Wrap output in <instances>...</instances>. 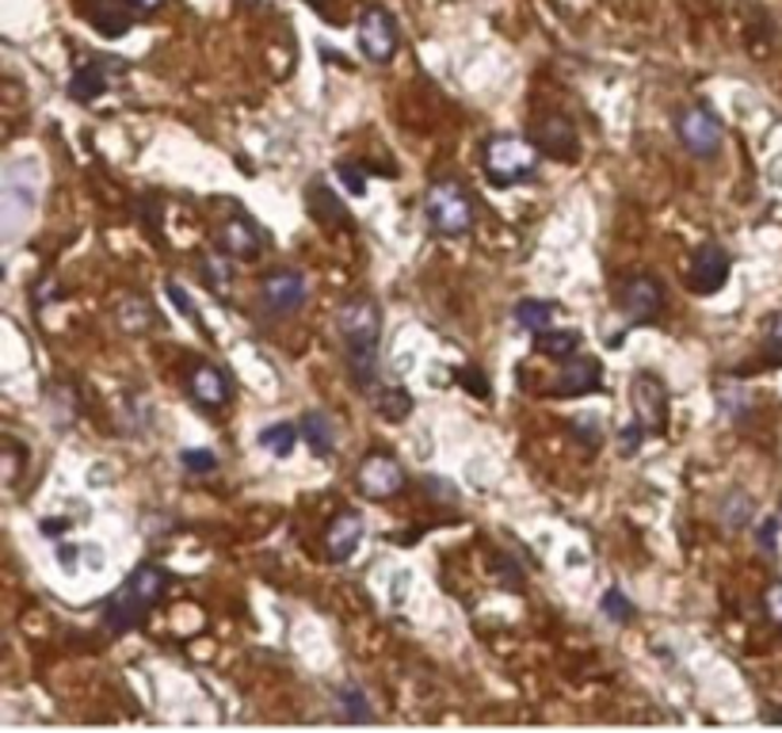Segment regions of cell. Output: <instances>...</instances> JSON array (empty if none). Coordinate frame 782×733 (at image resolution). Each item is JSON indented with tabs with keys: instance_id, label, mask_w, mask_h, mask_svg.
Instances as JSON below:
<instances>
[{
	"instance_id": "obj_11",
	"label": "cell",
	"mask_w": 782,
	"mask_h": 733,
	"mask_svg": "<svg viewBox=\"0 0 782 733\" xmlns=\"http://www.w3.org/2000/svg\"><path fill=\"white\" fill-rule=\"evenodd\" d=\"M218 245H222V253L233 256V261H256L264 248L256 226L248 219H240V214H233V219H226L218 226Z\"/></svg>"
},
{
	"instance_id": "obj_24",
	"label": "cell",
	"mask_w": 782,
	"mask_h": 733,
	"mask_svg": "<svg viewBox=\"0 0 782 733\" xmlns=\"http://www.w3.org/2000/svg\"><path fill=\"white\" fill-rule=\"evenodd\" d=\"M374 405H378V413L386 416V421H405V416L413 413V394L405 386H389V390H378V397H374Z\"/></svg>"
},
{
	"instance_id": "obj_12",
	"label": "cell",
	"mask_w": 782,
	"mask_h": 733,
	"mask_svg": "<svg viewBox=\"0 0 782 733\" xmlns=\"http://www.w3.org/2000/svg\"><path fill=\"white\" fill-rule=\"evenodd\" d=\"M599 379H603V366H599L592 355H585V360H569L561 366V374H557L554 382V394L557 397H585L599 390Z\"/></svg>"
},
{
	"instance_id": "obj_13",
	"label": "cell",
	"mask_w": 782,
	"mask_h": 733,
	"mask_svg": "<svg viewBox=\"0 0 782 733\" xmlns=\"http://www.w3.org/2000/svg\"><path fill=\"white\" fill-rule=\"evenodd\" d=\"M538 146L546 149V153H554L557 161H577L580 153V138H577V127H572L565 115H550V119L538 123Z\"/></svg>"
},
{
	"instance_id": "obj_38",
	"label": "cell",
	"mask_w": 782,
	"mask_h": 733,
	"mask_svg": "<svg viewBox=\"0 0 782 733\" xmlns=\"http://www.w3.org/2000/svg\"><path fill=\"white\" fill-rule=\"evenodd\" d=\"M57 562H62V570H77V546L57 543Z\"/></svg>"
},
{
	"instance_id": "obj_41",
	"label": "cell",
	"mask_w": 782,
	"mask_h": 733,
	"mask_svg": "<svg viewBox=\"0 0 782 733\" xmlns=\"http://www.w3.org/2000/svg\"><path fill=\"white\" fill-rule=\"evenodd\" d=\"M310 4H318V8H321V4H324V0H310Z\"/></svg>"
},
{
	"instance_id": "obj_26",
	"label": "cell",
	"mask_w": 782,
	"mask_h": 733,
	"mask_svg": "<svg viewBox=\"0 0 782 733\" xmlns=\"http://www.w3.org/2000/svg\"><path fill=\"white\" fill-rule=\"evenodd\" d=\"M336 699H340V711H344L347 722H371V719H374L367 695H363V691L355 688V684H344V688H340Z\"/></svg>"
},
{
	"instance_id": "obj_14",
	"label": "cell",
	"mask_w": 782,
	"mask_h": 733,
	"mask_svg": "<svg viewBox=\"0 0 782 733\" xmlns=\"http://www.w3.org/2000/svg\"><path fill=\"white\" fill-rule=\"evenodd\" d=\"M360 543H363V520L355 512H340L329 523V531H324V546H329L332 562H347L360 550Z\"/></svg>"
},
{
	"instance_id": "obj_17",
	"label": "cell",
	"mask_w": 782,
	"mask_h": 733,
	"mask_svg": "<svg viewBox=\"0 0 782 733\" xmlns=\"http://www.w3.org/2000/svg\"><path fill=\"white\" fill-rule=\"evenodd\" d=\"M298 428H302V439L306 444H310V452L313 455H332L336 452V424H332V416L329 413H321V410H310L302 416V424H298Z\"/></svg>"
},
{
	"instance_id": "obj_9",
	"label": "cell",
	"mask_w": 782,
	"mask_h": 733,
	"mask_svg": "<svg viewBox=\"0 0 782 733\" xmlns=\"http://www.w3.org/2000/svg\"><path fill=\"white\" fill-rule=\"evenodd\" d=\"M355 478H360V493L371 497V501H386V497L401 493V486H405L401 463H397L394 455H386V452H374V455L363 458V466H360Z\"/></svg>"
},
{
	"instance_id": "obj_8",
	"label": "cell",
	"mask_w": 782,
	"mask_h": 733,
	"mask_svg": "<svg viewBox=\"0 0 782 733\" xmlns=\"http://www.w3.org/2000/svg\"><path fill=\"white\" fill-rule=\"evenodd\" d=\"M619 306L634 325H649L661 318L664 310V287L653 279V275H630L619 290Z\"/></svg>"
},
{
	"instance_id": "obj_23",
	"label": "cell",
	"mask_w": 782,
	"mask_h": 733,
	"mask_svg": "<svg viewBox=\"0 0 782 733\" xmlns=\"http://www.w3.org/2000/svg\"><path fill=\"white\" fill-rule=\"evenodd\" d=\"M718 520H721V528L740 531L748 520H752V497L740 493V489L726 493V501H721V508H718Z\"/></svg>"
},
{
	"instance_id": "obj_29",
	"label": "cell",
	"mask_w": 782,
	"mask_h": 733,
	"mask_svg": "<svg viewBox=\"0 0 782 733\" xmlns=\"http://www.w3.org/2000/svg\"><path fill=\"white\" fill-rule=\"evenodd\" d=\"M180 466L191 474H214L218 470V455L206 452V447H188V452H180Z\"/></svg>"
},
{
	"instance_id": "obj_36",
	"label": "cell",
	"mask_w": 782,
	"mask_h": 733,
	"mask_svg": "<svg viewBox=\"0 0 782 733\" xmlns=\"http://www.w3.org/2000/svg\"><path fill=\"white\" fill-rule=\"evenodd\" d=\"M775 531H779V520H763V528H760V546L768 550V554H775Z\"/></svg>"
},
{
	"instance_id": "obj_27",
	"label": "cell",
	"mask_w": 782,
	"mask_h": 733,
	"mask_svg": "<svg viewBox=\"0 0 782 733\" xmlns=\"http://www.w3.org/2000/svg\"><path fill=\"white\" fill-rule=\"evenodd\" d=\"M93 23L99 31H104L107 39H119L130 31V15L122 12V8H96L93 12Z\"/></svg>"
},
{
	"instance_id": "obj_6",
	"label": "cell",
	"mask_w": 782,
	"mask_h": 733,
	"mask_svg": "<svg viewBox=\"0 0 782 733\" xmlns=\"http://www.w3.org/2000/svg\"><path fill=\"white\" fill-rule=\"evenodd\" d=\"M676 135L687 146V153L706 157V161L718 157L721 141H726V135H721V123L714 119V111H706V107H684L679 119H676Z\"/></svg>"
},
{
	"instance_id": "obj_32",
	"label": "cell",
	"mask_w": 782,
	"mask_h": 733,
	"mask_svg": "<svg viewBox=\"0 0 782 733\" xmlns=\"http://www.w3.org/2000/svg\"><path fill=\"white\" fill-rule=\"evenodd\" d=\"M645 432H649V428H645V424H642V421L626 424V428H622V432H619L622 455H626V458H630V455H638V447H642V444H645Z\"/></svg>"
},
{
	"instance_id": "obj_5",
	"label": "cell",
	"mask_w": 782,
	"mask_h": 733,
	"mask_svg": "<svg viewBox=\"0 0 782 733\" xmlns=\"http://www.w3.org/2000/svg\"><path fill=\"white\" fill-rule=\"evenodd\" d=\"M397 46H401V31H397L394 15H389L382 4L363 8V15H360V50L367 54V62L386 65L389 57L397 54Z\"/></svg>"
},
{
	"instance_id": "obj_3",
	"label": "cell",
	"mask_w": 782,
	"mask_h": 733,
	"mask_svg": "<svg viewBox=\"0 0 782 733\" xmlns=\"http://www.w3.org/2000/svg\"><path fill=\"white\" fill-rule=\"evenodd\" d=\"M538 169V149L531 146L527 138L515 135H496L489 138L485 146V177L496 183V188H512V183L535 177Z\"/></svg>"
},
{
	"instance_id": "obj_18",
	"label": "cell",
	"mask_w": 782,
	"mask_h": 733,
	"mask_svg": "<svg viewBox=\"0 0 782 733\" xmlns=\"http://www.w3.org/2000/svg\"><path fill=\"white\" fill-rule=\"evenodd\" d=\"M512 318L519 329H527V332H546V329H554V318H557V306L554 302H546V298H519V302L512 306Z\"/></svg>"
},
{
	"instance_id": "obj_21",
	"label": "cell",
	"mask_w": 782,
	"mask_h": 733,
	"mask_svg": "<svg viewBox=\"0 0 782 733\" xmlns=\"http://www.w3.org/2000/svg\"><path fill=\"white\" fill-rule=\"evenodd\" d=\"M107 92V77L99 65H81L77 73H73L69 81V96L77 99V104H93L96 96H104Z\"/></svg>"
},
{
	"instance_id": "obj_40",
	"label": "cell",
	"mask_w": 782,
	"mask_h": 733,
	"mask_svg": "<svg viewBox=\"0 0 782 733\" xmlns=\"http://www.w3.org/2000/svg\"><path fill=\"white\" fill-rule=\"evenodd\" d=\"M43 531H46V535H57V523H50V520H46V523H43ZM62 531H69V523H65V520H62Z\"/></svg>"
},
{
	"instance_id": "obj_22",
	"label": "cell",
	"mask_w": 782,
	"mask_h": 733,
	"mask_svg": "<svg viewBox=\"0 0 782 733\" xmlns=\"http://www.w3.org/2000/svg\"><path fill=\"white\" fill-rule=\"evenodd\" d=\"M127 588L146 607H153L157 599L164 596V570H157V565H141V570H135V577L127 581Z\"/></svg>"
},
{
	"instance_id": "obj_31",
	"label": "cell",
	"mask_w": 782,
	"mask_h": 733,
	"mask_svg": "<svg viewBox=\"0 0 782 733\" xmlns=\"http://www.w3.org/2000/svg\"><path fill=\"white\" fill-rule=\"evenodd\" d=\"M336 177L347 188V195H367V172H363L360 164H352V161L336 164Z\"/></svg>"
},
{
	"instance_id": "obj_33",
	"label": "cell",
	"mask_w": 782,
	"mask_h": 733,
	"mask_svg": "<svg viewBox=\"0 0 782 733\" xmlns=\"http://www.w3.org/2000/svg\"><path fill=\"white\" fill-rule=\"evenodd\" d=\"M763 612H768V619L782 627V581L775 585H768V593H763Z\"/></svg>"
},
{
	"instance_id": "obj_1",
	"label": "cell",
	"mask_w": 782,
	"mask_h": 733,
	"mask_svg": "<svg viewBox=\"0 0 782 733\" xmlns=\"http://www.w3.org/2000/svg\"><path fill=\"white\" fill-rule=\"evenodd\" d=\"M336 329L344 337V352L352 363V379L360 390L374 386V371H378V337H382V318L378 306L367 295H352L336 314Z\"/></svg>"
},
{
	"instance_id": "obj_7",
	"label": "cell",
	"mask_w": 782,
	"mask_h": 733,
	"mask_svg": "<svg viewBox=\"0 0 782 733\" xmlns=\"http://www.w3.org/2000/svg\"><path fill=\"white\" fill-rule=\"evenodd\" d=\"M306 302V279L302 272L294 268H279V272H268L260 279V306L276 318H290L298 314Z\"/></svg>"
},
{
	"instance_id": "obj_4",
	"label": "cell",
	"mask_w": 782,
	"mask_h": 733,
	"mask_svg": "<svg viewBox=\"0 0 782 733\" xmlns=\"http://www.w3.org/2000/svg\"><path fill=\"white\" fill-rule=\"evenodd\" d=\"M630 405H634V416L653 436L668 432V386H664L661 374L653 371L634 374L630 379Z\"/></svg>"
},
{
	"instance_id": "obj_30",
	"label": "cell",
	"mask_w": 782,
	"mask_h": 733,
	"mask_svg": "<svg viewBox=\"0 0 782 733\" xmlns=\"http://www.w3.org/2000/svg\"><path fill=\"white\" fill-rule=\"evenodd\" d=\"M203 275H206V283H211L214 290H218V295H229V264L222 261V256H206L203 261Z\"/></svg>"
},
{
	"instance_id": "obj_20",
	"label": "cell",
	"mask_w": 782,
	"mask_h": 733,
	"mask_svg": "<svg viewBox=\"0 0 782 733\" xmlns=\"http://www.w3.org/2000/svg\"><path fill=\"white\" fill-rule=\"evenodd\" d=\"M580 348V332L577 329H546L538 332V352L550 355V360H572Z\"/></svg>"
},
{
	"instance_id": "obj_19",
	"label": "cell",
	"mask_w": 782,
	"mask_h": 733,
	"mask_svg": "<svg viewBox=\"0 0 782 733\" xmlns=\"http://www.w3.org/2000/svg\"><path fill=\"white\" fill-rule=\"evenodd\" d=\"M298 432H302V428H294V424H287V421H276V424H264L256 439H260V447L268 455L287 458L290 452H294V444H298Z\"/></svg>"
},
{
	"instance_id": "obj_39",
	"label": "cell",
	"mask_w": 782,
	"mask_h": 733,
	"mask_svg": "<svg viewBox=\"0 0 782 733\" xmlns=\"http://www.w3.org/2000/svg\"><path fill=\"white\" fill-rule=\"evenodd\" d=\"M130 8H138V12H157V8L164 4V0H127Z\"/></svg>"
},
{
	"instance_id": "obj_16",
	"label": "cell",
	"mask_w": 782,
	"mask_h": 733,
	"mask_svg": "<svg viewBox=\"0 0 782 733\" xmlns=\"http://www.w3.org/2000/svg\"><path fill=\"white\" fill-rule=\"evenodd\" d=\"M141 612H146V604H141V599L130 593V588H119V593L107 599L104 623H107V630H115V635H127V630L138 627Z\"/></svg>"
},
{
	"instance_id": "obj_28",
	"label": "cell",
	"mask_w": 782,
	"mask_h": 733,
	"mask_svg": "<svg viewBox=\"0 0 782 733\" xmlns=\"http://www.w3.org/2000/svg\"><path fill=\"white\" fill-rule=\"evenodd\" d=\"M599 612H603V619H611V623H630L634 619V604H630L626 596L619 593V588H611V593H603V599H599Z\"/></svg>"
},
{
	"instance_id": "obj_35",
	"label": "cell",
	"mask_w": 782,
	"mask_h": 733,
	"mask_svg": "<svg viewBox=\"0 0 782 733\" xmlns=\"http://www.w3.org/2000/svg\"><path fill=\"white\" fill-rule=\"evenodd\" d=\"M768 344H771V352H775V360L782 363V314H775L768 325Z\"/></svg>"
},
{
	"instance_id": "obj_25",
	"label": "cell",
	"mask_w": 782,
	"mask_h": 733,
	"mask_svg": "<svg viewBox=\"0 0 782 733\" xmlns=\"http://www.w3.org/2000/svg\"><path fill=\"white\" fill-rule=\"evenodd\" d=\"M310 206L318 211L321 222H336V226H347V222H352V219H347V211H344V203H336V199L329 195V188H324L321 180L310 188Z\"/></svg>"
},
{
	"instance_id": "obj_15",
	"label": "cell",
	"mask_w": 782,
	"mask_h": 733,
	"mask_svg": "<svg viewBox=\"0 0 782 733\" xmlns=\"http://www.w3.org/2000/svg\"><path fill=\"white\" fill-rule=\"evenodd\" d=\"M191 394H195V402L206 405V410H218V405L229 402L226 374L214 363H195V371H191Z\"/></svg>"
},
{
	"instance_id": "obj_37",
	"label": "cell",
	"mask_w": 782,
	"mask_h": 733,
	"mask_svg": "<svg viewBox=\"0 0 782 733\" xmlns=\"http://www.w3.org/2000/svg\"><path fill=\"white\" fill-rule=\"evenodd\" d=\"M462 382H465V386H470L478 397H489V382H481V374L473 371V366H470V371H462Z\"/></svg>"
},
{
	"instance_id": "obj_10",
	"label": "cell",
	"mask_w": 782,
	"mask_h": 733,
	"mask_svg": "<svg viewBox=\"0 0 782 733\" xmlns=\"http://www.w3.org/2000/svg\"><path fill=\"white\" fill-rule=\"evenodd\" d=\"M729 279V253L714 241H706L703 248L695 253V268H690V290L698 295H714L721 290Z\"/></svg>"
},
{
	"instance_id": "obj_2",
	"label": "cell",
	"mask_w": 782,
	"mask_h": 733,
	"mask_svg": "<svg viewBox=\"0 0 782 733\" xmlns=\"http://www.w3.org/2000/svg\"><path fill=\"white\" fill-rule=\"evenodd\" d=\"M424 214H428L431 230L443 237H465L473 230V203L459 180L431 183L424 195Z\"/></svg>"
},
{
	"instance_id": "obj_34",
	"label": "cell",
	"mask_w": 782,
	"mask_h": 733,
	"mask_svg": "<svg viewBox=\"0 0 782 733\" xmlns=\"http://www.w3.org/2000/svg\"><path fill=\"white\" fill-rule=\"evenodd\" d=\"M169 298L176 302V310L184 314L191 325H199V314H195V306H191V295H188L184 287H180V283H169Z\"/></svg>"
}]
</instances>
